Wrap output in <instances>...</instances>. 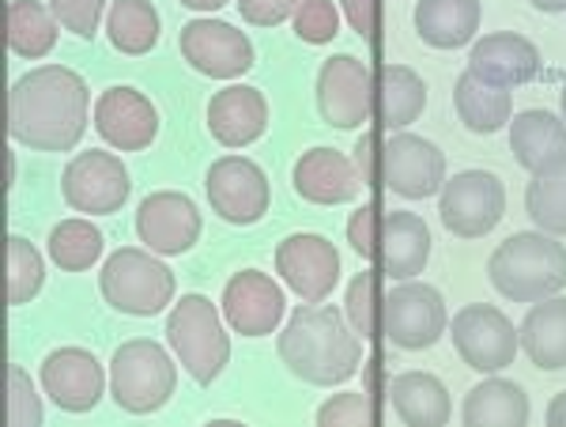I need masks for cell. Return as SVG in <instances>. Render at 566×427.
<instances>
[{
    "instance_id": "obj_35",
    "label": "cell",
    "mask_w": 566,
    "mask_h": 427,
    "mask_svg": "<svg viewBox=\"0 0 566 427\" xmlns=\"http://www.w3.org/2000/svg\"><path fill=\"white\" fill-rule=\"evenodd\" d=\"M42 284H45L42 253L23 235H8V303L12 306L31 303L42 292Z\"/></svg>"
},
{
    "instance_id": "obj_10",
    "label": "cell",
    "mask_w": 566,
    "mask_h": 427,
    "mask_svg": "<svg viewBox=\"0 0 566 427\" xmlns=\"http://www.w3.org/2000/svg\"><path fill=\"white\" fill-rule=\"evenodd\" d=\"M205 194L219 220L234 223V227L258 223L261 216L269 212V201H272L269 175L245 156H219L212 167H208Z\"/></svg>"
},
{
    "instance_id": "obj_8",
    "label": "cell",
    "mask_w": 566,
    "mask_h": 427,
    "mask_svg": "<svg viewBox=\"0 0 566 427\" xmlns=\"http://www.w3.org/2000/svg\"><path fill=\"white\" fill-rule=\"evenodd\" d=\"M381 330L405 352H427L446 333V303L442 292L419 280H400L381 303Z\"/></svg>"
},
{
    "instance_id": "obj_27",
    "label": "cell",
    "mask_w": 566,
    "mask_h": 427,
    "mask_svg": "<svg viewBox=\"0 0 566 427\" xmlns=\"http://www.w3.org/2000/svg\"><path fill=\"white\" fill-rule=\"evenodd\" d=\"M525 356L541 371H566V299L552 295L528 306L525 322L517 325Z\"/></svg>"
},
{
    "instance_id": "obj_31",
    "label": "cell",
    "mask_w": 566,
    "mask_h": 427,
    "mask_svg": "<svg viewBox=\"0 0 566 427\" xmlns=\"http://www.w3.org/2000/svg\"><path fill=\"white\" fill-rule=\"evenodd\" d=\"M61 20L53 15L50 4L39 0H12L8 4V50L23 61H39L57 45Z\"/></svg>"
},
{
    "instance_id": "obj_22",
    "label": "cell",
    "mask_w": 566,
    "mask_h": 427,
    "mask_svg": "<svg viewBox=\"0 0 566 427\" xmlns=\"http://www.w3.org/2000/svg\"><path fill=\"white\" fill-rule=\"evenodd\" d=\"M269 129V103L258 87H223L208 98V133L223 148H245Z\"/></svg>"
},
{
    "instance_id": "obj_6",
    "label": "cell",
    "mask_w": 566,
    "mask_h": 427,
    "mask_svg": "<svg viewBox=\"0 0 566 427\" xmlns=\"http://www.w3.org/2000/svg\"><path fill=\"white\" fill-rule=\"evenodd\" d=\"M178 389V367L163 344L148 337L125 341L109 363V394L133 416L159 413Z\"/></svg>"
},
{
    "instance_id": "obj_16",
    "label": "cell",
    "mask_w": 566,
    "mask_h": 427,
    "mask_svg": "<svg viewBox=\"0 0 566 427\" xmlns=\"http://www.w3.org/2000/svg\"><path fill=\"white\" fill-rule=\"evenodd\" d=\"M181 58L212 80H234L253 69V42L234 23L189 20L181 27Z\"/></svg>"
},
{
    "instance_id": "obj_42",
    "label": "cell",
    "mask_w": 566,
    "mask_h": 427,
    "mask_svg": "<svg viewBox=\"0 0 566 427\" xmlns=\"http://www.w3.org/2000/svg\"><path fill=\"white\" fill-rule=\"evenodd\" d=\"M303 4L306 0H239V15L253 27H280Z\"/></svg>"
},
{
    "instance_id": "obj_40",
    "label": "cell",
    "mask_w": 566,
    "mask_h": 427,
    "mask_svg": "<svg viewBox=\"0 0 566 427\" xmlns=\"http://www.w3.org/2000/svg\"><path fill=\"white\" fill-rule=\"evenodd\" d=\"M53 15L61 20V27L80 39H95L98 23H103V12H106V0H50Z\"/></svg>"
},
{
    "instance_id": "obj_43",
    "label": "cell",
    "mask_w": 566,
    "mask_h": 427,
    "mask_svg": "<svg viewBox=\"0 0 566 427\" xmlns=\"http://www.w3.org/2000/svg\"><path fill=\"white\" fill-rule=\"evenodd\" d=\"M340 4L359 39H374L378 34V0H340Z\"/></svg>"
},
{
    "instance_id": "obj_41",
    "label": "cell",
    "mask_w": 566,
    "mask_h": 427,
    "mask_svg": "<svg viewBox=\"0 0 566 427\" xmlns=\"http://www.w3.org/2000/svg\"><path fill=\"white\" fill-rule=\"evenodd\" d=\"M378 231H381V220H378V208L374 205H359L355 216L348 220V242L359 258L367 261H378Z\"/></svg>"
},
{
    "instance_id": "obj_13",
    "label": "cell",
    "mask_w": 566,
    "mask_h": 427,
    "mask_svg": "<svg viewBox=\"0 0 566 427\" xmlns=\"http://www.w3.org/2000/svg\"><path fill=\"white\" fill-rule=\"evenodd\" d=\"M317 111L333 129H359L374 114V72L352 53H336L317 72Z\"/></svg>"
},
{
    "instance_id": "obj_4",
    "label": "cell",
    "mask_w": 566,
    "mask_h": 427,
    "mask_svg": "<svg viewBox=\"0 0 566 427\" xmlns=\"http://www.w3.org/2000/svg\"><path fill=\"white\" fill-rule=\"evenodd\" d=\"M178 277L163 265L155 253L122 247L106 258L103 272H98V292L114 311L133 317H155L175 303Z\"/></svg>"
},
{
    "instance_id": "obj_11",
    "label": "cell",
    "mask_w": 566,
    "mask_h": 427,
    "mask_svg": "<svg viewBox=\"0 0 566 427\" xmlns=\"http://www.w3.org/2000/svg\"><path fill=\"white\" fill-rule=\"evenodd\" d=\"M129 170L114 152L87 148L84 156H72L61 175V197L69 208L84 216H109L129 201Z\"/></svg>"
},
{
    "instance_id": "obj_2",
    "label": "cell",
    "mask_w": 566,
    "mask_h": 427,
    "mask_svg": "<svg viewBox=\"0 0 566 427\" xmlns=\"http://www.w3.org/2000/svg\"><path fill=\"white\" fill-rule=\"evenodd\" d=\"M276 352L283 367L310 386H340L363 371V337L344 325L336 306H295L283 325Z\"/></svg>"
},
{
    "instance_id": "obj_12",
    "label": "cell",
    "mask_w": 566,
    "mask_h": 427,
    "mask_svg": "<svg viewBox=\"0 0 566 427\" xmlns=\"http://www.w3.org/2000/svg\"><path fill=\"white\" fill-rule=\"evenodd\" d=\"M378 178L405 201H427L446 186V156L427 136L400 129L389 136L386 152L378 156Z\"/></svg>"
},
{
    "instance_id": "obj_44",
    "label": "cell",
    "mask_w": 566,
    "mask_h": 427,
    "mask_svg": "<svg viewBox=\"0 0 566 427\" xmlns=\"http://www.w3.org/2000/svg\"><path fill=\"white\" fill-rule=\"evenodd\" d=\"M374 148H378V133H363L359 144H355V167H359L363 186H381L378 156H374Z\"/></svg>"
},
{
    "instance_id": "obj_7",
    "label": "cell",
    "mask_w": 566,
    "mask_h": 427,
    "mask_svg": "<svg viewBox=\"0 0 566 427\" xmlns=\"http://www.w3.org/2000/svg\"><path fill=\"white\" fill-rule=\"evenodd\" d=\"M438 216L458 239H483L506 216V186L491 170H461L438 189Z\"/></svg>"
},
{
    "instance_id": "obj_5",
    "label": "cell",
    "mask_w": 566,
    "mask_h": 427,
    "mask_svg": "<svg viewBox=\"0 0 566 427\" xmlns=\"http://www.w3.org/2000/svg\"><path fill=\"white\" fill-rule=\"evenodd\" d=\"M167 341L178 363L200 386H212L223 375L227 360H231V337L223 333L216 303H208L200 292L181 295L175 303V311L167 317Z\"/></svg>"
},
{
    "instance_id": "obj_33",
    "label": "cell",
    "mask_w": 566,
    "mask_h": 427,
    "mask_svg": "<svg viewBox=\"0 0 566 427\" xmlns=\"http://www.w3.org/2000/svg\"><path fill=\"white\" fill-rule=\"evenodd\" d=\"M50 258L65 272H84L103 258V231L91 220H61L50 231Z\"/></svg>"
},
{
    "instance_id": "obj_36",
    "label": "cell",
    "mask_w": 566,
    "mask_h": 427,
    "mask_svg": "<svg viewBox=\"0 0 566 427\" xmlns=\"http://www.w3.org/2000/svg\"><path fill=\"white\" fill-rule=\"evenodd\" d=\"M378 269H363L352 277L348 295H344V314H348L352 330L359 333L363 341L378 337L381 330V303H378Z\"/></svg>"
},
{
    "instance_id": "obj_19",
    "label": "cell",
    "mask_w": 566,
    "mask_h": 427,
    "mask_svg": "<svg viewBox=\"0 0 566 427\" xmlns=\"http://www.w3.org/2000/svg\"><path fill=\"white\" fill-rule=\"evenodd\" d=\"M95 129L117 152H144L159 133V114L144 91L106 87L95 103Z\"/></svg>"
},
{
    "instance_id": "obj_37",
    "label": "cell",
    "mask_w": 566,
    "mask_h": 427,
    "mask_svg": "<svg viewBox=\"0 0 566 427\" xmlns=\"http://www.w3.org/2000/svg\"><path fill=\"white\" fill-rule=\"evenodd\" d=\"M42 424V402L34 394L31 375L20 363H8V427H39Z\"/></svg>"
},
{
    "instance_id": "obj_30",
    "label": "cell",
    "mask_w": 566,
    "mask_h": 427,
    "mask_svg": "<svg viewBox=\"0 0 566 427\" xmlns=\"http://www.w3.org/2000/svg\"><path fill=\"white\" fill-rule=\"evenodd\" d=\"M464 427H525L528 424V397L510 378H488L464 397L461 408Z\"/></svg>"
},
{
    "instance_id": "obj_24",
    "label": "cell",
    "mask_w": 566,
    "mask_h": 427,
    "mask_svg": "<svg viewBox=\"0 0 566 427\" xmlns=\"http://www.w3.org/2000/svg\"><path fill=\"white\" fill-rule=\"evenodd\" d=\"M431 261V227L416 212H386L378 231V265L386 277L412 280Z\"/></svg>"
},
{
    "instance_id": "obj_34",
    "label": "cell",
    "mask_w": 566,
    "mask_h": 427,
    "mask_svg": "<svg viewBox=\"0 0 566 427\" xmlns=\"http://www.w3.org/2000/svg\"><path fill=\"white\" fill-rule=\"evenodd\" d=\"M525 212L541 231L547 235H566V167H559L555 175L533 178L525 189Z\"/></svg>"
},
{
    "instance_id": "obj_38",
    "label": "cell",
    "mask_w": 566,
    "mask_h": 427,
    "mask_svg": "<svg viewBox=\"0 0 566 427\" xmlns=\"http://www.w3.org/2000/svg\"><path fill=\"white\" fill-rule=\"evenodd\" d=\"M340 31V12H336L333 0H306L295 12V34L306 45H325L336 39Z\"/></svg>"
},
{
    "instance_id": "obj_28",
    "label": "cell",
    "mask_w": 566,
    "mask_h": 427,
    "mask_svg": "<svg viewBox=\"0 0 566 427\" xmlns=\"http://www.w3.org/2000/svg\"><path fill=\"white\" fill-rule=\"evenodd\" d=\"M427 111V84L408 65H381L374 76V114L386 129H405Z\"/></svg>"
},
{
    "instance_id": "obj_29",
    "label": "cell",
    "mask_w": 566,
    "mask_h": 427,
    "mask_svg": "<svg viewBox=\"0 0 566 427\" xmlns=\"http://www.w3.org/2000/svg\"><path fill=\"white\" fill-rule=\"evenodd\" d=\"M453 111L464 122V129L491 136L499 129H506L510 117H514V95L506 87L495 84H483L480 76H472L469 69L458 76L453 84Z\"/></svg>"
},
{
    "instance_id": "obj_17",
    "label": "cell",
    "mask_w": 566,
    "mask_h": 427,
    "mask_svg": "<svg viewBox=\"0 0 566 427\" xmlns=\"http://www.w3.org/2000/svg\"><path fill=\"white\" fill-rule=\"evenodd\" d=\"M42 389L45 397H53V405L61 413H91L98 402H103V389H106V371L98 363L95 352L87 348H57L42 360Z\"/></svg>"
},
{
    "instance_id": "obj_45",
    "label": "cell",
    "mask_w": 566,
    "mask_h": 427,
    "mask_svg": "<svg viewBox=\"0 0 566 427\" xmlns=\"http://www.w3.org/2000/svg\"><path fill=\"white\" fill-rule=\"evenodd\" d=\"M544 420H547V427H566V389L552 397V405H547Z\"/></svg>"
},
{
    "instance_id": "obj_15",
    "label": "cell",
    "mask_w": 566,
    "mask_h": 427,
    "mask_svg": "<svg viewBox=\"0 0 566 427\" xmlns=\"http://www.w3.org/2000/svg\"><path fill=\"white\" fill-rule=\"evenodd\" d=\"M136 235L144 247L163 258L189 253L200 239V208L193 205V197L178 194V189L148 194L136 208Z\"/></svg>"
},
{
    "instance_id": "obj_32",
    "label": "cell",
    "mask_w": 566,
    "mask_h": 427,
    "mask_svg": "<svg viewBox=\"0 0 566 427\" xmlns=\"http://www.w3.org/2000/svg\"><path fill=\"white\" fill-rule=\"evenodd\" d=\"M106 39L129 58L151 53L159 42V12L151 8V0H114L106 12Z\"/></svg>"
},
{
    "instance_id": "obj_39",
    "label": "cell",
    "mask_w": 566,
    "mask_h": 427,
    "mask_svg": "<svg viewBox=\"0 0 566 427\" xmlns=\"http://www.w3.org/2000/svg\"><path fill=\"white\" fill-rule=\"evenodd\" d=\"M378 408L367 394H336L317 408V424L322 427H370Z\"/></svg>"
},
{
    "instance_id": "obj_3",
    "label": "cell",
    "mask_w": 566,
    "mask_h": 427,
    "mask_svg": "<svg viewBox=\"0 0 566 427\" xmlns=\"http://www.w3.org/2000/svg\"><path fill=\"white\" fill-rule=\"evenodd\" d=\"M488 277L510 303H541L566 288V247L547 231H517L488 258Z\"/></svg>"
},
{
    "instance_id": "obj_21",
    "label": "cell",
    "mask_w": 566,
    "mask_h": 427,
    "mask_svg": "<svg viewBox=\"0 0 566 427\" xmlns=\"http://www.w3.org/2000/svg\"><path fill=\"white\" fill-rule=\"evenodd\" d=\"M291 181H295V194L310 205H348L355 201V194L363 189L359 167L336 148H310L298 156L295 170H291Z\"/></svg>"
},
{
    "instance_id": "obj_1",
    "label": "cell",
    "mask_w": 566,
    "mask_h": 427,
    "mask_svg": "<svg viewBox=\"0 0 566 427\" xmlns=\"http://www.w3.org/2000/svg\"><path fill=\"white\" fill-rule=\"evenodd\" d=\"M91 91L80 72L39 65L8 91V133L34 152H72L87 133Z\"/></svg>"
},
{
    "instance_id": "obj_23",
    "label": "cell",
    "mask_w": 566,
    "mask_h": 427,
    "mask_svg": "<svg viewBox=\"0 0 566 427\" xmlns=\"http://www.w3.org/2000/svg\"><path fill=\"white\" fill-rule=\"evenodd\" d=\"M510 152L533 178L566 167V122L552 111H525L510 122Z\"/></svg>"
},
{
    "instance_id": "obj_47",
    "label": "cell",
    "mask_w": 566,
    "mask_h": 427,
    "mask_svg": "<svg viewBox=\"0 0 566 427\" xmlns=\"http://www.w3.org/2000/svg\"><path fill=\"white\" fill-rule=\"evenodd\" d=\"M528 4H533L536 12H547V15L566 12V0H528Z\"/></svg>"
},
{
    "instance_id": "obj_18",
    "label": "cell",
    "mask_w": 566,
    "mask_h": 427,
    "mask_svg": "<svg viewBox=\"0 0 566 427\" xmlns=\"http://www.w3.org/2000/svg\"><path fill=\"white\" fill-rule=\"evenodd\" d=\"M223 317L239 337H269L283 322V292L272 277H264L261 269H242L227 280L223 288Z\"/></svg>"
},
{
    "instance_id": "obj_48",
    "label": "cell",
    "mask_w": 566,
    "mask_h": 427,
    "mask_svg": "<svg viewBox=\"0 0 566 427\" xmlns=\"http://www.w3.org/2000/svg\"><path fill=\"white\" fill-rule=\"evenodd\" d=\"M559 98H563V122H566V87H563V95H559Z\"/></svg>"
},
{
    "instance_id": "obj_9",
    "label": "cell",
    "mask_w": 566,
    "mask_h": 427,
    "mask_svg": "<svg viewBox=\"0 0 566 427\" xmlns=\"http://www.w3.org/2000/svg\"><path fill=\"white\" fill-rule=\"evenodd\" d=\"M450 337H453L458 356L469 363L472 371H483V375L506 371L510 363H514L517 348H522V337H517L514 322H510L499 306H488V303L461 306L450 322Z\"/></svg>"
},
{
    "instance_id": "obj_25",
    "label": "cell",
    "mask_w": 566,
    "mask_h": 427,
    "mask_svg": "<svg viewBox=\"0 0 566 427\" xmlns=\"http://www.w3.org/2000/svg\"><path fill=\"white\" fill-rule=\"evenodd\" d=\"M480 0H419L416 34L431 50H464L480 31Z\"/></svg>"
},
{
    "instance_id": "obj_20",
    "label": "cell",
    "mask_w": 566,
    "mask_h": 427,
    "mask_svg": "<svg viewBox=\"0 0 566 427\" xmlns=\"http://www.w3.org/2000/svg\"><path fill=\"white\" fill-rule=\"evenodd\" d=\"M469 72L480 76L483 84L514 91L528 84V80H536V72H541V50L525 34L514 31L483 34L469 53Z\"/></svg>"
},
{
    "instance_id": "obj_14",
    "label": "cell",
    "mask_w": 566,
    "mask_h": 427,
    "mask_svg": "<svg viewBox=\"0 0 566 427\" xmlns=\"http://www.w3.org/2000/svg\"><path fill=\"white\" fill-rule=\"evenodd\" d=\"M276 272L298 299L328 303L333 288L340 284V250L314 231L287 235L276 247Z\"/></svg>"
},
{
    "instance_id": "obj_46",
    "label": "cell",
    "mask_w": 566,
    "mask_h": 427,
    "mask_svg": "<svg viewBox=\"0 0 566 427\" xmlns=\"http://www.w3.org/2000/svg\"><path fill=\"white\" fill-rule=\"evenodd\" d=\"M181 8H193V12H216V8L231 4V0H178Z\"/></svg>"
},
{
    "instance_id": "obj_26",
    "label": "cell",
    "mask_w": 566,
    "mask_h": 427,
    "mask_svg": "<svg viewBox=\"0 0 566 427\" xmlns=\"http://www.w3.org/2000/svg\"><path fill=\"white\" fill-rule=\"evenodd\" d=\"M389 397H392V413H397L400 424L408 427H442L450 424V394H446V383L434 378L431 371H405L389 383Z\"/></svg>"
}]
</instances>
